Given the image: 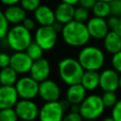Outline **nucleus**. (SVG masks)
Returning <instances> with one entry per match:
<instances>
[{"mask_svg": "<svg viewBox=\"0 0 121 121\" xmlns=\"http://www.w3.org/2000/svg\"><path fill=\"white\" fill-rule=\"evenodd\" d=\"M60 34L64 43L72 47H83L91 39L86 24L75 20L64 25Z\"/></svg>", "mask_w": 121, "mask_h": 121, "instance_id": "f257e3e1", "label": "nucleus"}, {"mask_svg": "<svg viewBox=\"0 0 121 121\" xmlns=\"http://www.w3.org/2000/svg\"><path fill=\"white\" fill-rule=\"evenodd\" d=\"M84 69L78 60L71 57L64 58L58 63V72L60 79L68 86L80 83Z\"/></svg>", "mask_w": 121, "mask_h": 121, "instance_id": "f03ea898", "label": "nucleus"}, {"mask_svg": "<svg viewBox=\"0 0 121 121\" xmlns=\"http://www.w3.org/2000/svg\"><path fill=\"white\" fill-rule=\"evenodd\" d=\"M78 60L85 71H98L105 64V54L97 46L85 45L81 47Z\"/></svg>", "mask_w": 121, "mask_h": 121, "instance_id": "7ed1b4c3", "label": "nucleus"}, {"mask_svg": "<svg viewBox=\"0 0 121 121\" xmlns=\"http://www.w3.org/2000/svg\"><path fill=\"white\" fill-rule=\"evenodd\" d=\"M5 39L8 46L14 52L26 51L33 42L31 31L26 29L22 24L9 27Z\"/></svg>", "mask_w": 121, "mask_h": 121, "instance_id": "20e7f679", "label": "nucleus"}, {"mask_svg": "<svg viewBox=\"0 0 121 121\" xmlns=\"http://www.w3.org/2000/svg\"><path fill=\"white\" fill-rule=\"evenodd\" d=\"M105 109L101 95L93 94L87 95L81 102L79 113L83 119L87 121H94L103 114Z\"/></svg>", "mask_w": 121, "mask_h": 121, "instance_id": "39448f33", "label": "nucleus"}, {"mask_svg": "<svg viewBox=\"0 0 121 121\" xmlns=\"http://www.w3.org/2000/svg\"><path fill=\"white\" fill-rule=\"evenodd\" d=\"M58 41V32L52 26H40L34 34V42L39 44L43 51L51 50L55 47Z\"/></svg>", "mask_w": 121, "mask_h": 121, "instance_id": "423d86ee", "label": "nucleus"}, {"mask_svg": "<svg viewBox=\"0 0 121 121\" xmlns=\"http://www.w3.org/2000/svg\"><path fill=\"white\" fill-rule=\"evenodd\" d=\"M39 85L40 83L30 76H24L19 78L14 87L20 99L33 100L36 96L39 95Z\"/></svg>", "mask_w": 121, "mask_h": 121, "instance_id": "0eeeda50", "label": "nucleus"}, {"mask_svg": "<svg viewBox=\"0 0 121 121\" xmlns=\"http://www.w3.org/2000/svg\"><path fill=\"white\" fill-rule=\"evenodd\" d=\"M65 110L63 109L60 100L54 102H45L39 112L40 121H62Z\"/></svg>", "mask_w": 121, "mask_h": 121, "instance_id": "6e6552de", "label": "nucleus"}, {"mask_svg": "<svg viewBox=\"0 0 121 121\" xmlns=\"http://www.w3.org/2000/svg\"><path fill=\"white\" fill-rule=\"evenodd\" d=\"M14 110L22 121H34L39 117L40 108L31 99H19Z\"/></svg>", "mask_w": 121, "mask_h": 121, "instance_id": "1a4fd4ad", "label": "nucleus"}, {"mask_svg": "<svg viewBox=\"0 0 121 121\" xmlns=\"http://www.w3.org/2000/svg\"><path fill=\"white\" fill-rule=\"evenodd\" d=\"M120 74L112 68H107L99 73V87L104 92H115L119 89Z\"/></svg>", "mask_w": 121, "mask_h": 121, "instance_id": "9d476101", "label": "nucleus"}, {"mask_svg": "<svg viewBox=\"0 0 121 121\" xmlns=\"http://www.w3.org/2000/svg\"><path fill=\"white\" fill-rule=\"evenodd\" d=\"M39 96L44 102L59 101L60 98V88L52 79H46L39 85Z\"/></svg>", "mask_w": 121, "mask_h": 121, "instance_id": "9b49d317", "label": "nucleus"}, {"mask_svg": "<svg viewBox=\"0 0 121 121\" xmlns=\"http://www.w3.org/2000/svg\"><path fill=\"white\" fill-rule=\"evenodd\" d=\"M87 29L89 31L90 37L95 40H103L105 36L110 31L107 20L99 17H92L86 23Z\"/></svg>", "mask_w": 121, "mask_h": 121, "instance_id": "f8f14e48", "label": "nucleus"}, {"mask_svg": "<svg viewBox=\"0 0 121 121\" xmlns=\"http://www.w3.org/2000/svg\"><path fill=\"white\" fill-rule=\"evenodd\" d=\"M33 60L29 58L26 51L14 52L10 56V67L13 68L19 75L29 73Z\"/></svg>", "mask_w": 121, "mask_h": 121, "instance_id": "ddd939ff", "label": "nucleus"}, {"mask_svg": "<svg viewBox=\"0 0 121 121\" xmlns=\"http://www.w3.org/2000/svg\"><path fill=\"white\" fill-rule=\"evenodd\" d=\"M51 73V65L49 61L44 59H39L37 60H34L31 66V69L29 71V76L34 78L39 83L48 79Z\"/></svg>", "mask_w": 121, "mask_h": 121, "instance_id": "4468645a", "label": "nucleus"}, {"mask_svg": "<svg viewBox=\"0 0 121 121\" xmlns=\"http://www.w3.org/2000/svg\"><path fill=\"white\" fill-rule=\"evenodd\" d=\"M19 101V95L14 86H0V110L14 108Z\"/></svg>", "mask_w": 121, "mask_h": 121, "instance_id": "2eb2a0df", "label": "nucleus"}, {"mask_svg": "<svg viewBox=\"0 0 121 121\" xmlns=\"http://www.w3.org/2000/svg\"><path fill=\"white\" fill-rule=\"evenodd\" d=\"M34 20L37 24L42 26H52L55 22V12L54 10L46 5H41L34 11Z\"/></svg>", "mask_w": 121, "mask_h": 121, "instance_id": "dca6fc26", "label": "nucleus"}, {"mask_svg": "<svg viewBox=\"0 0 121 121\" xmlns=\"http://www.w3.org/2000/svg\"><path fill=\"white\" fill-rule=\"evenodd\" d=\"M75 6L65 4L60 2L56 9H54L55 12V19L57 22L66 25L69 22L74 20V13H75Z\"/></svg>", "mask_w": 121, "mask_h": 121, "instance_id": "f3484780", "label": "nucleus"}, {"mask_svg": "<svg viewBox=\"0 0 121 121\" xmlns=\"http://www.w3.org/2000/svg\"><path fill=\"white\" fill-rule=\"evenodd\" d=\"M4 14L8 23L11 24L12 26L22 24L23 21L26 18V11L20 5L7 7L4 10Z\"/></svg>", "mask_w": 121, "mask_h": 121, "instance_id": "a211bd4d", "label": "nucleus"}, {"mask_svg": "<svg viewBox=\"0 0 121 121\" xmlns=\"http://www.w3.org/2000/svg\"><path fill=\"white\" fill-rule=\"evenodd\" d=\"M87 96V90L80 84L70 85L66 91V100L70 104H81Z\"/></svg>", "mask_w": 121, "mask_h": 121, "instance_id": "6ab92c4d", "label": "nucleus"}, {"mask_svg": "<svg viewBox=\"0 0 121 121\" xmlns=\"http://www.w3.org/2000/svg\"><path fill=\"white\" fill-rule=\"evenodd\" d=\"M103 45L105 50L113 55L121 51V36L114 30H110L103 39Z\"/></svg>", "mask_w": 121, "mask_h": 121, "instance_id": "aec40b11", "label": "nucleus"}, {"mask_svg": "<svg viewBox=\"0 0 121 121\" xmlns=\"http://www.w3.org/2000/svg\"><path fill=\"white\" fill-rule=\"evenodd\" d=\"M80 84L87 91H94L99 87V73L98 71H84Z\"/></svg>", "mask_w": 121, "mask_h": 121, "instance_id": "412c9836", "label": "nucleus"}, {"mask_svg": "<svg viewBox=\"0 0 121 121\" xmlns=\"http://www.w3.org/2000/svg\"><path fill=\"white\" fill-rule=\"evenodd\" d=\"M18 75L10 66L0 69V84L4 86H14L19 79Z\"/></svg>", "mask_w": 121, "mask_h": 121, "instance_id": "4be33fe9", "label": "nucleus"}, {"mask_svg": "<svg viewBox=\"0 0 121 121\" xmlns=\"http://www.w3.org/2000/svg\"><path fill=\"white\" fill-rule=\"evenodd\" d=\"M92 12H93L94 16H95V17L104 18V19L108 18L109 16H111L110 3L97 0L92 9Z\"/></svg>", "mask_w": 121, "mask_h": 121, "instance_id": "5701e85b", "label": "nucleus"}, {"mask_svg": "<svg viewBox=\"0 0 121 121\" xmlns=\"http://www.w3.org/2000/svg\"><path fill=\"white\" fill-rule=\"evenodd\" d=\"M26 54L29 56V58L34 61V60H37L39 59H42L43 58V48L37 44L34 41L29 44V46L26 48Z\"/></svg>", "mask_w": 121, "mask_h": 121, "instance_id": "b1692460", "label": "nucleus"}, {"mask_svg": "<svg viewBox=\"0 0 121 121\" xmlns=\"http://www.w3.org/2000/svg\"><path fill=\"white\" fill-rule=\"evenodd\" d=\"M103 104L105 108H112L118 101V97L115 94V92H104L101 95Z\"/></svg>", "mask_w": 121, "mask_h": 121, "instance_id": "393cba45", "label": "nucleus"}, {"mask_svg": "<svg viewBox=\"0 0 121 121\" xmlns=\"http://www.w3.org/2000/svg\"><path fill=\"white\" fill-rule=\"evenodd\" d=\"M89 19H90L89 18V9H87L81 6H78L75 9V13H74L75 21L86 24Z\"/></svg>", "mask_w": 121, "mask_h": 121, "instance_id": "a878e982", "label": "nucleus"}, {"mask_svg": "<svg viewBox=\"0 0 121 121\" xmlns=\"http://www.w3.org/2000/svg\"><path fill=\"white\" fill-rule=\"evenodd\" d=\"M19 118L14 108L0 110V121H18Z\"/></svg>", "mask_w": 121, "mask_h": 121, "instance_id": "bb28decb", "label": "nucleus"}, {"mask_svg": "<svg viewBox=\"0 0 121 121\" xmlns=\"http://www.w3.org/2000/svg\"><path fill=\"white\" fill-rule=\"evenodd\" d=\"M20 6L26 12H34L41 6V0H21Z\"/></svg>", "mask_w": 121, "mask_h": 121, "instance_id": "cd10ccee", "label": "nucleus"}, {"mask_svg": "<svg viewBox=\"0 0 121 121\" xmlns=\"http://www.w3.org/2000/svg\"><path fill=\"white\" fill-rule=\"evenodd\" d=\"M9 24L8 23L4 11L0 9V40L5 39L7 36V33L9 29Z\"/></svg>", "mask_w": 121, "mask_h": 121, "instance_id": "c85d7f7f", "label": "nucleus"}, {"mask_svg": "<svg viewBox=\"0 0 121 121\" xmlns=\"http://www.w3.org/2000/svg\"><path fill=\"white\" fill-rule=\"evenodd\" d=\"M111 15L121 17V0H112L110 2Z\"/></svg>", "mask_w": 121, "mask_h": 121, "instance_id": "c756f323", "label": "nucleus"}, {"mask_svg": "<svg viewBox=\"0 0 121 121\" xmlns=\"http://www.w3.org/2000/svg\"><path fill=\"white\" fill-rule=\"evenodd\" d=\"M112 67L116 72L121 74V51L112 55Z\"/></svg>", "mask_w": 121, "mask_h": 121, "instance_id": "7c9ffc66", "label": "nucleus"}, {"mask_svg": "<svg viewBox=\"0 0 121 121\" xmlns=\"http://www.w3.org/2000/svg\"><path fill=\"white\" fill-rule=\"evenodd\" d=\"M111 116L113 118L114 121H121V98L118 99L117 103L112 108Z\"/></svg>", "mask_w": 121, "mask_h": 121, "instance_id": "2f4dec72", "label": "nucleus"}, {"mask_svg": "<svg viewBox=\"0 0 121 121\" xmlns=\"http://www.w3.org/2000/svg\"><path fill=\"white\" fill-rule=\"evenodd\" d=\"M119 23H120V17L111 15V16H109L107 18V24L109 26L110 30L116 31L117 28H118V26H119Z\"/></svg>", "mask_w": 121, "mask_h": 121, "instance_id": "473e14b6", "label": "nucleus"}, {"mask_svg": "<svg viewBox=\"0 0 121 121\" xmlns=\"http://www.w3.org/2000/svg\"><path fill=\"white\" fill-rule=\"evenodd\" d=\"M83 117L79 112H69L64 114L62 121H83Z\"/></svg>", "mask_w": 121, "mask_h": 121, "instance_id": "72a5a7b5", "label": "nucleus"}, {"mask_svg": "<svg viewBox=\"0 0 121 121\" xmlns=\"http://www.w3.org/2000/svg\"><path fill=\"white\" fill-rule=\"evenodd\" d=\"M10 65V55L5 52H0V69Z\"/></svg>", "mask_w": 121, "mask_h": 121, "instance_id": "f704fd0d", "label": "nucleus"}, {"mask_svg": "<svg viewBox=\"0 0 121 121\" xmlns=\"http://www.w3.org/2000/svg\"><path fill=\"white\" fill-rule=\"evenodd\" d=\"M36 21L34 20V19H32V18H29V17H26L24 21H23V23H22V25L26 28V29H28V30H33L35 27H36Z\"/></svg>", "mask_w": 121, "mask_h": 121, "instance_id": "c9c22d12", "label": "nucleus"}, {"mask_svg": "<svg viewBox=\"0 0 121 121\" xmlns=\"http://www.w3.org/2000/svg\"><path fill=\"white\" fill-rule=\"evenodd\" d=\"M97 0H79V6L87 9H92L95 4L96 3Z\"/></svg>", "mask_w": 121, "mask_h": 121, "instance_id": "e433bc0d", "label": "nucleus"}, {"mask_svg": "<svg viewBox=\"0 0 121 121\" xmlns=\"http://www.w3.org/2000/svg\"><path fill=\"white\" fill-rule=\"evenodd\" d=\"M0 2L6 7H9V6H14V5H19L21 0H0Z\"/></svg>", "mask_w": 121, "mask_h": 121, "instance_id": "4c0bfd02", "label": "nucleus"}, {"mask_svg": "<svg viewBox=\"0 0 121 121\" xmlns=\"http://www.w3.org/2000/svg\"><path fill=\"white\" fill-rule=\"evenodd\" d=\"M63 26H64V25H62V24H60V23H59V22H57V21L52 25L53 28H54L58 33H60V32H61V30H62V28H63Z\"/></svg>", "mask_w": 121, "mask_h": 121, "instance_id": "58836bf2", "label": "nucleus"}, {"mask_svg": "<svg viewBox=\"0 0 121 121\" xmlns=\"http://www.w3.org/2000/svg\"><path fill=\"white\" fill-rule=\"evenodd\" d=\"M80 104H71L70 105V112H79Z\"/></svg>", "mask_w": 121, "mask_h": 121, "instance_id": "ea45409f", "label": "nucleus"}, {"mask_svg": "<svg viewBox=\"0 0 121 121\" xmlns=\"http://www.w3.org/2000/svg\"><path fill=\"white\" fill-rule=\"evenodd\" d=\"M60 2L65 3V4H69L72 6H76L79 3V0H60Z\"/></svg>", "mask_w": 121, "mask_h": 121, "instance_id": "a19ab883", "label": "nucleus"}, {"mask_svg": "<svg viewBox=\"0 0 121 121\" xmlns=\"http://www.w3.org/2000/svg\"><path fill=\"white\" fill-rule=\"evenodd\" d=\"M101 121H114V120H113V118H112V116H108V117L103 118Z\"/></svg>", "mask_w": 121, "mask_h": 121, "instance_id": "79ce46f5", "label": "nucleus"}, {"mask_svg": "<svg viewBox=\"0 0 121 121\" xmlns=\"http://www.w3.org/2000/svg\"><path fill=\"white\" fill-rule=\"evenodd\" d=\"M116 32L121 36V17H120V23H119V26H118V28H117V30H116Z\"/></svg>", "mask_w": 121, "mask_h": 121, "instance_id": "37998d69", "label": "nucleus"}, {"mask_svg": "<svg viewBox=\"0 0 121 121\" xmlns=\"http://www.w3.org/2000/svg\"><path fill=\"white\" fill-rule=\"evenodd\" d=\"M98 1H103V2H107V3H110V2H112V0H98Z\"/></svg>", "mask_w": 121, "mask_h": 121, "instance_id": "c03bdc74", "label": "nucleus"}, {"mask_svg": "<svg viewBox=\"0 0 121 121\" xmlns=\"http://www.w3.org/2000/svg\"><path fill=\"white\" fill-rule=\"evenodd\" d=\"M119 89L121 90V74H120V80H119Z\"/></svg>", "mask_w": 121, "mask_h": 121, "instance_id": "a18cd8bd", "label": "nucleus"}, {"mask_svg": "<svg viewBox=\"0 0 121 121\" xmlns=\"http://www.w3.org/2000/svg\"><path fill=\"white\" fill-rule=\"evenodd\" d=\"M0 86H1V84H0Z\"/></svg>", "mask_w": 121, "mask_h": 121, "instance_id": "49530a36", "label": "nucleus"}]
</instances>
